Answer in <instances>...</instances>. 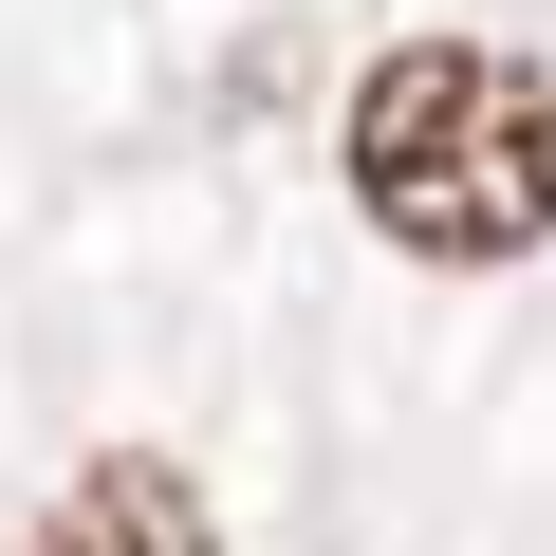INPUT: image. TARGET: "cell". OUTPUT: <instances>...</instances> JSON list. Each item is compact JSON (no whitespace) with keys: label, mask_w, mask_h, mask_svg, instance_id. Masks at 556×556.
Segmentation results:
<instances>
[{"label":"cell","mask_w":556,"mask_h":556,"mask_svg":"<svg viewBox=\"0 0 556 556\" xmlns=\"http://www.w3.org/2000/svg\"><path fill=\"white\" fill-rule=\"evenodd\" d=\"M353 223L408 260H538L556 241V75L501 38H390L334 112Z\"/></svg>","instance_id":"6da1fadb"},{"label":"cell","mask_w":556,"mask_h":556,"mask_svg":"<svg viewBox=\"0 0 556 556\" xmlns=\"http://www.w3.org/2000/svg\"><path fill=\"white\" fill-rule=\"evenodd\" d=\"M20 556H223V501H204L167 445H93V464L38 501Z\"/></svg>","instance_id":"7a4b0ae2"}]
</instances>
